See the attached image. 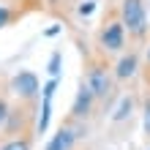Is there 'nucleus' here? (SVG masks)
Wrapping results in <instances>:
<instances>
[{
    "label": "nucleus",
    "instance_id": "1",
    "mask_svg": "<svg viewBox=\"0 0 150 150\" xmlns=\"http://www.w3.org/2000/svg\"><path fill=\"white\" fill-rule=\"evenodd\" d=\"M82 82L93 90V96H96L98 104H104V107L112 104L115 90H117V79H115V74H112V66H107L104 60H93V63L87 66Z\"/></svg>",
    "mask_w": 150,
    "mask_h": 150
},
{
    "label": "nucleus",
    "instance_id": "2",
    "mask_svg": "<svg viewBox=\"0 0 150 150\" xmlns=\"http://www.w3.org/2000/svg\"><path fill=\"white\" fill-rule=\"evenodd\" d=\"M117 14H120V22L126 28V33L134 41H145L150 36V19H147L145 0H120Z\"/></svg>",
    "mask_w": 150,
    "mask_h": 150
},
{
    "label": "nucleus",
    "instance_id": "3",
    "mask_svg": "<svg viewBox=\"0 0 150 150\" xmlns=\"http://www.w3.org/2000/svg\"><path fill=\"white\" fill-rule=\"evenodd\" d=\"M36 104H25V101H16L11 104L8 109V117H6V126H3V137L11 139V137H30V131H36Z\"/></svg>",
    "mask_w": 150,
    "mask_h": 150
},
{
    "label": "nucleus",
    "instance_id": "4",
    "mask_svg": "<svg viewBox=\"0 0 150 150\" xmlns=\"http://www.w3.org/2000/svg\"><path fill=\"white\" fill-rule=\"evenodd\" d=\"M126 36L128 33L120 22V14H112L109 19H104V25L98 28V36H96L101 55H120L126 49Z\"/></svg>",
    "mask_w": 150,
    "mask_h": 150
},
{
    "label": "nucleus",
    "instance_id": "5",
    "mask_svg": "<svg viewBox=\"0 0 150 150\" xmlns=\"http://www.w3.org/2000/svg\"><path fill=\"white\" fill-rule=\"evenodd\" d=\"M8 90L16 101H25V104H36L41 98V82L33 71H16L8 79Z\"/></svg>",
    "mask_w": 150,
    "mask_h": 150
},
{
    "label": "nucleus",
    "instance_id": "6",
    "mask_svg": "<svg viewBox=\"0 0 150 150\" xmlns=\"http://www.w3.org/2000/svg\"><path fill=\"white\" fill-rule=\"evenodd\" d=\"M82 137H85L82 134V120H71V117H68L63 126L49 137V142H47L44 150H74Z\"/></svg>",
    "mask_w": 150,
    "mask_h": 150
},
{
    "label": "nucleus",
    "instance_id": "7",
    "mask_svg": "<svg viewBox=\"0 0 150 150\" xmlns=\"http://www.w3.org/2000/svg\"><path fill=\"white\" fill-rule=\"evenodd\" d=\"M96 107H98V101H96L93 90H90L85 82H79L76 96H74V101H71V115H68V117H71V120H82V123H85V120L93 115Z\"/></svg>",
    "mask_w": 150,
    "mask_h": 150
},
{
    "label": "nucleus",
    "instance_id": "8",
    "mask_svg": "<svg viewBox=\"0 0 150 150\" xmlns=\"http://www.w3.org/2000/svg\"><path fill=\"white\" fill-rule=\"evenodd\" d=\"M139 68H142V60H139V52L137 49H123L120 52V57H117V63L112 66V74L117 82H131L137 74H139Z\"/></svg>",
    "mask_w": 150,
    "mask_h": 150
},
{
    "label": "nucleus",
    "instance_id": "9",
    "mask_svg": "<svg viewBox=\"0 0 150 150\" xmlns=\"http://www.w3.org/2000/svg\"><path fill=\"white\" fill-rule=\"evenodd\" d=\"M134 107H137L134 96H120V98H117V107H115V112H112L109 120H112V123H126V120H131Z\"/></svg>",
    "mask_w": 150,
    "mask_h": 150
},
{
    "label": "nucleus",
    "instance_id": "10",
    "mask_svg": "<svg viewBox=\"0 0 150 150\" xmlns=\"http://www.w3.org/2000/svg\"><path fill=\"white\" fill-rule=\"evenodd\" d=\"M49 120H52V98L41 96V112H38V120H36V134H47Z\"/></svg>",
    "mask_w": 150,
    "mask_h": 150
},
{
    "label": "nucleus",
    "instance_id": "11",
    "mask_svg": "<svg viewBox=\"0 0 150 150\" xmlns=\"http://www.w3.org/2000/svg\"><path fill=\"white\" fill-rule=\"evenodd\" d=\"M0 150H33V137H11L0 145Z\"/></svg>",
    "mask_w": 150,
    "mask_h": 150
},
{
    "label": "nucleus",
    "instance_id": "12",
    "mask_svg": "<svg viewBox=\"0 0 150 150\" xmlns=\"http://www.w3.org/2000/svg\"><path fill=\"white\" fill-rule=\"evenodd\" d=\"M22 16V11H16V8H11V6H6V3H0V30L3 28H8V25H14L16 19Z\"/></svg>",
    "mask_w": 150,
    "mask_h": 150
},
{
    "label": "nucleus",
    "instance_id": "13",
    "mask_svg": "<svg viewBox=\"0 0 150 150\" xmlns=\"http://www.w3.org/2000/svg\"><path fill=\"white\" fill-rule=\"evenodd\" d=\"M60 68H63V52H52L49 63H47V74L49 76H60Z\"/></svg>",
    "mask_w": 150,
    "mask_h": 150
},
{
    "label": "nucleus",
    "instance_id": "14",
    "mask_svg": "<svg viewBox=\"0 0 150 150\" xmlns=\"http://www.w3.org/2000/svg\"><path fill=\"white\" fill-rule=\"evenodd\" d=\"M142 128H145V139L150 142V96L142 104Z\"/></svg>",
    "mask_w": 150,
    "mask_h": 150
},
{
    "label": "nucleus",
    "instance_id": "15",
    "mask_svg": "<svg viewBox=\"0 0 150 150\" xmlns=\"http://www.w3.org/2000/svg\"><path fill=\"white\" fill-rule=\"evenodd\" d=\"M8 109H11V104H8V98H6V96H0V134H3V126H6Z\"/></svg>",
    "mask_w": 150,
    "mask_h": 150
},
{
    "label": "nucleus",
    "instance_id": "16",
    "mask_svg": "<svg viewBox=\"0 0 150 150\" xmlns=\"http://www.w3.org/2000/svg\"><path fill=\"white\" fill-rule=\"evenodd\" d=\"M142 71H145V82L150 85V41L145 47V66H142Z\"/></svg>",
    "mask_w": 150,
    "mask_h": 150
},
{
    "label": "nucleus",
    "instance_id": "17",
    "mask_svg": "<svg viewBox=\"0 0 150 150\" xmlns=\"http://www.w3.org/2000/svg\"><path fill=\"white\" fill-rule=\"evenodd\" d=\"M90 11H93V0H87V3H82V6H79V14H82V16H87Z\"/></svg>",
    "mask_w": 150,
    "mask_h": 150
},
{
    "label": "nucleus",
    "instance_id": "18",
    "mask_svg": "<svg viewBox=\"0 0 150 150\" xmlns=\"http://www.w3.org/2000/svg\"><path fill=\"white\" fill-rule=\"evenodd\" d=\"M57 33H60V25H52V28L44 30V36H57Z\"/></svg>",
    "mask_w": 150,
    "mask_h": 150
},
{
    "label": "nucleus",
    "instance_id": "19",
    "mask_svg": "<svg viewBox=\"0 0 150 150\" xmlns=\"http://www.w3.org/2000/svg\"><path fill=\"white\" fill-rule=\"evenodd\" d=\"M147 150H150V147H147Z\"/></svg>",
    "mask_w": 150,
    "mask_h": 150
}]
</instances>
